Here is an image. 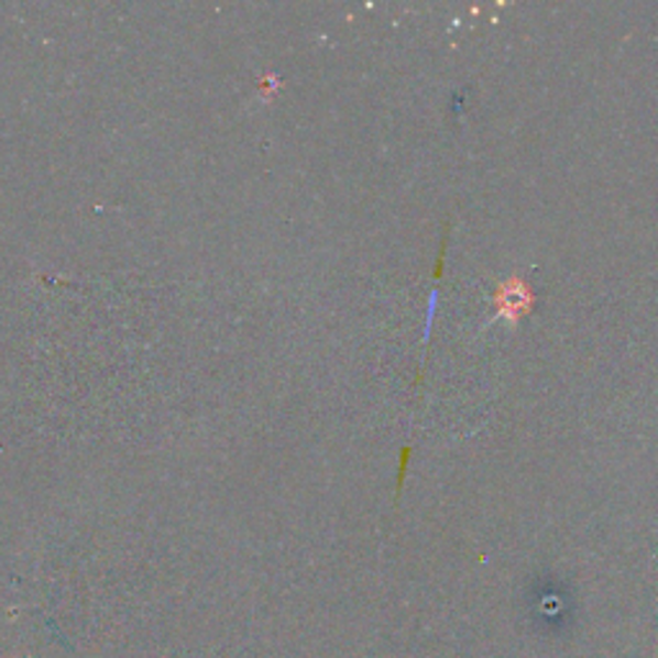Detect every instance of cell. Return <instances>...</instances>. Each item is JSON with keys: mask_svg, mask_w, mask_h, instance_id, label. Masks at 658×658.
<instances>
[{"mask_svg": "<svg viewBox=\"0 0 658 658\" xmlns=\"http://www.w3.org/2000/svg\"><path fill=\"white\" fill-rule=\"evenodd\" d=\"M496 301H500L502 311L504 314H512V317H517L519 311H527V306H530V290L527 286H523L519 281H509L507 286H502L500 296H496Z\"/></svg>", "mask_w": 658, "mask_h": 658, "instance_id": "cell-1", "label": "cell"}]
</instances>
